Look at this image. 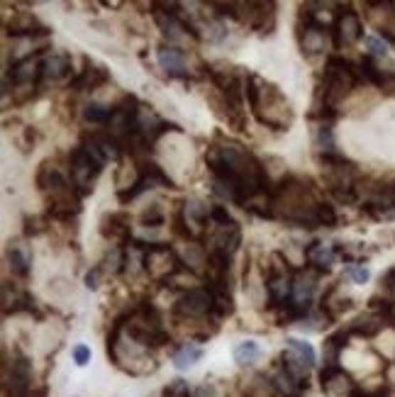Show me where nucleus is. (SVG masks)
Masks as SVG:
<instances>
[{
  "mask_svg": "<svg viewBox=\"0 0 395 397\" xmlns=\"http://www.w3.org/2000/svg\"><path fill=\"white\" fill-rule=\"evenodd\" d=\"M366 49H369V56H386L388 54V44L383 42L381 37H366Z\"/></svg>",
  "mask_w": 395,
  "mask_h": 397,
  "instance_id": "obj_34",
  "label": "nucleus"
},
{
  "mask_svg": "<svg viewBox=\"0 0 395 397\" xmlns=\"http://www.w3.org/2000/svg\"><path fill=\"white\" fill-rule=\"evenodd\" d=\"M259 344L256 342H242L239 346H234V361L239 363V366H254L256 361H259Z\"/></svg>",
  "mask_w": 395,
  "mask_h": 397,
  "instance_id": "obj_27",
  "label": "nucleus"
},
{
  "mask_svg": "<svg viewBox=\"0 0 395 397\" xmlns=\"http://www.w3.org/2000/svg\"><path fill=\"white\" fill-rule=\"evenodd\" d=\"M237 20L247 22L259 35H271L276 27V5L273 3H237Z\"/></svg>",
  "mask_w": 395,
  "mask_h": 397,
  "instance_id": "obj_9",
  "label": "nucleus"
},
{
  "mask_svg": "<svg viewBox=\"0 0 395 397\" xmlns=\"http://www.w3.org/2000/svg\"><path fill=\"white\" fill-rule=\"evenodd\" d=\"M244 93H247L249 107L256 115V120L273 129H288L293 122V110L288 100L280 95V90L273 83L263 81L256 73H247L244 81Z\"/></svg>",
  "mask_w": 395,
  "mask_h": 397,
  "instance_id": "obj_2",
  "label": "nucleus"
},
{
  "mask_svg": "<svg viewBox=\"0 0 395 397\" xmlns=\"http://www.w3.org/2000/svg\"><path fill=\"white\" fill-rule=\"evenodd\" d=\"M210 219H213L215 224H234L232 214L227 212V210L222 207V205H213V207H210Z\"/></svg>",
  "mask_w": 395,
  "mask_h": 397,
  "instance_id": "obj_35",
  "label": "nucleus"
},
{
  "mask_svg": "<svg viewBox=\"0 0 395 397\" xmlns=\"http://www.w3.org/2000/svg\"><path fill=\"white\" fill-rule=\"evenodd\" d=\"M83 146L90 151L100 163L107 161H117L122 156V144L112 137L110 132H93V134H85L83 137Z\"/></svg>",
  "mask_w": 395,
  "mask_h": 397,
  "instance_id": "obj_13",
  "label": "nucleus"
},
{
  "mask_svg": "<svg viewBox=\"0 0 395 397\" xmlns=\"http://www.w3.org/2000/svg\"><path fill=\"white\" fill-rule=\"evenodd\" d=\"M205 246H210V251H222L227 256H234L242 244V229L239 224H213V229L203 234Z\"/></svg>",
  "mask_w": 395,
  "mask_h": 397,
  "instance_id": "obj_10",
  "label": "nucleus"
},
{
  "mask_svg": "<svg viewBox=\"0 0 395 397\" xmlns=\"http://www.w3.org/2000/svg\"><path fill=\"white\" fill-rule=\"evenodd\" d=\"M315 146L320 154H335V132L330 122H317L315 127Z\"/></svg>",
  "mask_w": 395,
  "mask_h": 397,
  "instance_id": "obj_25",
  "label": "nucleus"
},
{
  "mask_svg": "<svg viewBox=\"0 0 395 397\" xmlns=\"http://www.w3.org/2000/svg\"><path fill=\"white\" fill-rule=\"evenodd\" d=\"M157 59L159 66L169 73V78H188V66H186V56L179 47L174 44H162L157 49Z\"/></svg>",
  "mask_w": 395,
  "mask_h": 397,
  "instance_id": "obj_18",
  "label": "nucleus"
},
{
  "mask_svg": "<svg viewBox=\"0 0 395 397\" xmlns=\"http://www.w3.org/2000/svg\"><path fill=\"white\" fill-rule=\"evenodd\" d=\"M200 359H203V349H200L198 344H193V342H186L174 354V366L179 368V371H186V368L196 366Z\"/></svg>",
  "mask_w": 395,
  "mask_h": 397,
  "instance_id": "obj_24",
  "label": "nucleus"
},
{
  "mask_svg": "<svg viewBox=\"0 0 395 397\" xmlns=\"http://www.w3.org/2000/svg\"><path fill=\"white\" fill-rule=\"evenodd\" d=\"M107 78H110V73H107L105 66H93L88 59H85V69L68 83V88L71 90H98Z\"/></svg>",
  "mask_w": 395,
  "mask_h": 397,
  "instance_id": "obj_19",
  "label": "nucleus"
},
{
  "mask_svg": "<svg viewBox=\"0 0 395 397\" xmlns=\"http://www.w3.org/2000/svg\"><path fill=\"white\" fill-rule=\"evenodd\" d=\"M280 366H283V371L288 373V376L293 378L300 388H307V371H310V366H307L300 356L293 354V351L288 349L283 356H280Z\"/></svg>",
  "mask_w": 395,
  "mask_h": 397,
  "instance_id": "obj_22",
  "label": "nucleus"
},
{
  "mask_svg": "<svg viewBox=\"0 0 395 397\" xmlns=\"http://www.w3.org/2000/svg\"><path fill=\"white\" fill-rule=\"evenodd\" d=\"M285 344H288V349L293 351V354L300 356L302 361L307 363V366H315V349L307 342H302V339H295V337H290V339H285Z\"/></svg>",
  "mask_w": 395,
  "mask_h": 397,
  "instance_id": "obj_29",
  "label": "nucleus"
},
{
  "mask_svg": "<svg viewBox=\"0 0 395 397\" xmlns=\"http://www.w3.org/2000/svg\"><path fill=\"white\" fill-rule=\"evenodd\" d=\"M100 273H102V266H95V268H90L88 273H85V288H88V290H95V288H98Z\"/></svg>",
  "mask_w": 395,
  "mask_h": 397,
  "instance_id": "obj_37",
  "label": "nucleus"
},
{
  "mask_svg": "<svg viewBox=\"0 0 395 397\" xmlns=\"http://www.w3.org/2000/svg\"><path fill=\"white\" fill-rule=\"evenodd\" d=\"M183 261L176 256V251L169 246V244H147V259H144V271L149 278L159 283H166L169 278H174L183 268Z\"/></svg>",
  "mask_w": 395,
  "mask_h": 397,
  "instance_id": "obj_6",
  "label": "nucleus"
},
{
  "mask_svg": "<svg viewBox=\"0 0 395 397\" xmlns=\"http://www.w3.org/2000/svg\"><path fill=\"white\" fill-rule=\"evenodd\" d=\"M364 37V25L354 10H342L332 25V44L339 47H352Z\"/></svg>",
  "mask_w": 395,
  "mask_h": 397,
  "instance_id": "obj_11",
  "label": "nucleus"
},
{
  "mask_svg": "<svg viewBox=\"0 0 395 397\" xmlns=\"http://www.w3.org/2000/svg\"><path fill=\"white\" fill-rule=\"evenodd\" d=\"M8 266H10V271H13V276L27 278L32 271L30 251H27V249H20V246H10L8 249Z\"/></svg>",
  "mask_w": 395,
  "mask_h": 397,
  "instance_id": "obj_23",
  "label": "nucleus"
},
{
  "mask_svg": "<svg viewBox=\"0 0 395 397\" xmlns=\"http://www.w3.org/2000/svg\"><path fill=\"white\" fill-rule=\"evenodd\" d=\"M339 256V246L335 244H325V241H312L310 246L305 249V259H307V268L317 271L320 276L330 273L332 263Z\"/></svg>",
  "mask_w": 395,
  "mask_h": 397,
  "instance_id": "obj_14",
  "label": "nucleus"
},
{
  "mask_svg": "<svg viewBox=\"0 0 395 397\" xmlns=\"http://www.w3.org/2000/svg\"><path fill=\"white\" fill-rule=\"evenodd\" d=\"M122 327L132 342L144 349H157L169 342V332L164 329L162 315L152 303H142L139 308L132 310L127 320H122Z\"/></svg>",
  "mask_w": 395,
  "mask_h": 397,
  "instance_id": "obj_3",
  "label": "nucleus"
},
{
  "mask_svg": "<svg viewBox=\"0 0 395 397\" xmlns=\"http://www.w3.org/2000/svg\"><path fill=\"white\" fill-rule=\"evenodd\" d=\"M3 388L5 397H27L32 388V363L20 351L13 354V361L3 371Z\"/></svg>",
  "mask_w": 395,
  "mask_h": 397,
  "instance_id": "obj_8",
  "label": "nucleus"
},
{
  "mask_svg": "<svg viewBox=\"0 0 395 397\" xmlns=\"http://www.w3.org/2000/svg\"><path fill=\"white\" fill-rule=\"evenodd\" d=\"M344 276L349 278L352 283H357V285H364V283H369V268H366L364 263H359V261H349L344 266Z\"/></svg>",
  "mask_w": 395,
  "mask_h": 397,
  "instance_id": "obj_30",
  "label": "nucleus"
},
{
  "mask_svg": "<svg viewBox=\"0 0 395 397\" xmlns=\"http://www.w3.org/2000/svg\"><path fill=\"white\" fill-rule=\"evenodd\" d=\"M68 78H76L73 76V64L66 54H47L42 61V81L49 83H64Z\"/></svg>",
  "mask_w": 395,
  "mask_h": 397,
  "instance_id": "obj_17",
  "label": "nucleus"
},
{
  "mask_svg": "<svg viewBox=\"0 0 395 397\" xmlns=\"http://www.w3.org/2000/svg\"><path fill=\"white\" fill-rule=\"evenodd\" d=\"M174 312L181 320H208V317L217 320L213 295H210V290L205 285L183 293L179 298V303L174 305Z\"/></svg>",
  "mask_w": 395,
  "mask_h": 397,
  "instance_id": "obj_7",
  "label": "nucleus"
},
{
  "mask_svg": "<svg viewBox=\"0 0 395 397\" xmlns=\"http://www.w3.org/2000/svg\"><path fill=\"white\" fill-rule=\"evenodd\" d=\"M320 385H322V393L327 397H357V383L342 368H322L320 373Z\"/></svg>",
  "mask_w": 395,
  "mask_h": 397,
  "instance_id": "obj_12",
  "label": "nucleus"
},
{
  "mask_svg": "<svg viewBox=\"0 0 395 397\" xmlns=\"http://www.w3.org/2000/svg\"><path fill=\"white\" fill-rule=\"evenodd\" d=\"M203 285L208 288L210 295H213L217 320H220V317H230V315H234V298H232L230 281H227V278H205Z\"/></svg>",
  "mask_w": 395,
  "mask_h": 397,
  "instance_id": "obj_15",
  "label": "nucleus"
},
{
  "mask_svg": "<svg viewBox=\"0 0 395 397\" xmlns=\"http://www.w3.org/2000/svg\"><path fill=\"white\" fill-rule=\"evenodd\" d=\"M120 334H122V320H115L110 337H107V356H110L112 363H115L117 368H122L125 361H127V356L122 354V349L127 344L120 339ZM130 344H132V351H127V354H130V363H127V368H125V371L132 373V376H142V373L157 371V361L149 359L147 351H144V346L135 344L132 339H130Z\"/></svg>",
  "mask_w": 395,
  "mask_h": 397,
  "instance_id": "obj_4",
  "label": "nucleus"
},
{
  "mask_svg": "<svg viewBox=\"0 0 395 397\" xmlns=\"http://www.w3.org/2000/svg\"><path fill=\"white\" fill-rule=\"evenodd\" d=\"M359 81H362V69L357 64H352L344 56H330L322 71V81L317 86V100H315L317 110L310 117L330 122L337 115L339 103L357 88Z\"/></svg>",
  "mask_w": 395,
  "mask_h": 397,
  "instance_id": "obj_1",
  "label": "nucleus"
},
{
  "mask_svg": "<svg viewBox=\"0 0 395 397\" xmlns=\"http://www.w3.org/2000/svg\"><path fill=\"white\" fill-rule=\"evenodd\" d=\"M112 115V107H105L100 103H88L83 107V120L90 124H107Z\"/></svg>",
  "mask_w": 395,
  "mask_h": 397,
  "instance_id": "obj_28",
  "label": "nucleus"
},
{
  "mask_svg": "<svg viewBox=\"0 0 395 397\" xmlns=\"http://www.w3.org/2000/svg\"><path fill=\"white\" fill-rule=\"evenodd\" d=\"M386 325H388V317L379 315V312H366V315H359L347 329H349V334L371 339V337H376Z\"/></svg>",
  "mask_w": 395,
  "mask_h": 397,
  "instance_id": "obj_21",
  "label": "nucleus"
},
{
  "mask_svg": "<svg viewBox=\"0 0 395 397\" xmlns=\"http://www.w3.org/2000/svg\"><path fill=\"white\" fill-rule=\"evenodd\" d=\"M381 90H386L388 95H395V73H386V81H383Z\"/></svg>",
  "mask_w": 395,
  "mask_h": 397,
  "instance_id": "obj_38",
  "label": "nucleus"
},
{
  "mask_svg": "<svg viewBox=\"0 0 395 397\" xmlns=\"http://www.w3.org/2000/svg\"><path fill=\"white\" fill-rule=\"evenodd\" d=\"M349 329H339V332L330 334L327 339L322 342V363L325 368H339V354L342 349L349 344Z\"/></svg>",
  "mask_w": 395,
  "mask_h": 397,
  "instance_id": "obj_20",
  "label": "nucleus"
},
{
  "mask_svg": "<svg viewBox=\"0 0 395 397\" xmlns=\"http://www.w3.org/2000/svg\"><path fill=\"white\" fill-rule=\"evenodd\" d=\"M139 222L144 227H162L164 224V210L159 202H154V205H149L144 212L139 214Z\"/></svg>",
  "mask_w": 395,
  "mask_h": 397,
  "instance_id": "obj_31",
  "label": "nucleus"
},
{
  "mask_svg": "<svg viewBox=\"0 0 395 397\" xmlns=\"http://www.w3.org/2000/svg\"><path fill=\"white\" fill-rule=\"evenodd\" d=\"M271 388L276 390L278 395H283V397H295V395H300V390H302L300 385H297L285 371H278L276 376H273Z\"/></svg>",
  "mask_w": 395,
  "mask_h": 397,
  "instance_id": "obj_26",
  "label": "nucleus"
},
{
  "mask_svg": "<svg viewBox=\"0 0 395 397\" xmlns=\"http://www.w3.org/2000/svg\"><path fill=\"white\" fill-rule=\"evenodd\" d=\"M73 361H76L78 366H85V363L90 361V349H88V346H83V344L73 346Z\"/></svg>",
  "mask_w": 395,
  "mask_h": 397,
  "instance_id": "obj_36",
  "label": "nucleus"
},
{
  "mask_svg": "<svg viewBox=\"0 0 395 397\" xmlns=\"http://www.w3.org/2000/svg\"><path fill=\"white\" fill-rule=\"evenodd\" d=\"M295 397H302V395H295Z\"/></svg>",
  "mask_w": 395,
  "mask_h": 397,
  "instance_id": "obj_39",
  "label": "nucleus"
},
{
  "mask_svg": "<svg viewBox=\"0 0 395 397\" xmlns=\"http://www.w3.org/2000/svg\"><path fill=\"white\" fill-rule=\"evenodd\" d=\"M100 234L110 241L127 244L132 239V219L127 212H110L100 219Z\"/></svg>",
  "mask_w": 395,
  "mask_h": 397,
  "instance_id": "obj_16",
  "label": "nucleus"
},
{
  "mask_svg": "<svg viewBox=\"0 0 395 397\" xmlns=\"http://www.w3.org/2000/svg\"><path fill=\"white\" fill-rule=\"evenodd\" d=\"M47 229V217H27L25 219V234L27 236H37Z\"/></svg>",
  "mask_w": 395,
  "mask_h": 397,
  "instance_id": "obj_33",
  "label": "nucleus"
},
{
  "mask_svg": "<svg viewBox=\"0 0 395 397\" xmlns=\"http://www.w3.org/2000/svg\"><path fill=\"white\" fill-rule=\"evenodd\" d=\"M102 166L105 163H100L83 144L76 146L71 151V156H68V180H71L73 190L81 197L88 195L93 190V183L98 180V175L102 173Z\"/></svg>",
  "mask_w": 395,
  "mask_h": 397,
  "instance_id": "obj_5",
  "label": "nucleus"
},
{
  "mask_svg": "<svg viewBox=\"0 0 395 397\" xmlns=\"http://www.w3.org/2000/svg\"><path fill=\"white\" fill-rule=\"evenodd\" d=\"M164 397H191V388H188L186 380L176 378L164 388Z\"/></svg>",
  "mask_w": 395,
  "mask_h": 397,
  "instance_id": "obj_32",
  "label": "nucleus"
}]
</instances>
